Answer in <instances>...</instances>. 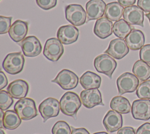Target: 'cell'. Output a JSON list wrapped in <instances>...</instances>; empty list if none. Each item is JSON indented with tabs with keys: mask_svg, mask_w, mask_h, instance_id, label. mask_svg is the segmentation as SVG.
<instances>
[{
	"mask_svg": "<svg viewBox=\"0 0 150 134\" xmlns=\"http://www.w3.org/2000/svg\"><path fill=\"white\" fill-rule=\"evenodd\" d=\"M132 72L139 81H145L150 78V66L145 62L138 60L133 65Z\"/></svg>",
	"mask_w": 150,
	"mask_h": 134,
	"instance_id": "obj_26",
	"label": "cell"
},
{
	"mask_svg": "<svg viewBox=\"0 0 150 134\" xmlns=\"http://www.w3.org/2000/svg\"><path fill=\"white\" fill-rule=\"evenodd\" d=\"M61 112L69 116L75 117L81 107V101L78 95L73 92H67L59 101Z\"/></svg>",
	"mask_w": 150,
	"mask_h": 134,
	"instance_id": "obj_1",
	"label": "cell"
},
{
	"mask_svg": "<svg viewBox=\"0 0 150 134\" xmlns=\"http://www.w3.org/2000/svg\"><path fill=\"white\" fill-rule=\"evenodd\" d=\"M117 134H136V133L132 127L125 126L120 128Z\"/></svg>",
	"mask_w": 150,
	"mask_h": 134,
	"instance_id": "obj_36",
	"label": "cell"
},
{
	"mask_svg": "<svg viewBox=\"0 0 150 134\" xmlns=\"http://www.w3.org/2000/svg\"><path fill=\"white\" fill-rule=\"evenodd\" d=\"M124 19L129 25H137L144 27V11L138 6L125 7L123 12Z\"/></svg>",
	"mask_w": 150,
	"mask_h": 134,
	"instance_id": "obj_14",
	"label": "cell"
},
{
	"mask_svg": "<svg viewBox=\"0 0 150 134\" xmlns=\"http://www.w3.org/2000/svg\"><path fill=\"white\" fill-rule=\"evenodd\" d=\"M132 29H134V27L131 26L124 19H121L115 22L112 27L114 34L121 39L125 38Z\"/></svg>",
	"mask_w": 150,
	"mask_h": 134,
	"instance_id": "obj_27",
	"label": "cell"
},
{
	"mask_svg": "<svg viewBox=\"0 0 150 134\" xmlns=\"http://www.w3.org/2000/svg\"><path fill=\"white\" fill-rule=\"evenodd\" d=\"M118 2L120 3L122 6L127 7L131 5H133L135 3L136 0H117Z\"/></svg>",
	"mask_w": 150,
	"mask_h": 134,
	"instance_id": "obj_39",
	"label": "cell"
},
{
	"mask_svg": "<svg viewBox=\"0 0 150 134\" xmlns=\"http://www.w3.org/2000/svg\"><path fill=\"white\" fill-rule=\"evenodd\" d=\"M106 4L103 0H90L86 5L87 19L89 21L98 19L104 15Z\"/></svg>",
	"mask_w": 150,
	"mask_h": 134,
	"instance_id": "obj_16",
	"label": "cell"
},
{
	"mask_svg": "<svg viewBox=\"0 0 150 134\" xmlns=\"http://www.w3.org/2000/svg\"><path fill=\"white\" fill-rule=\"evenodd\" d=\"M110 108L121 114L128 113L131 109V106L129 101L121 96L114 97L110 102Z\"/></svg>",
	"mask_w": 150,
	"mask_h": 134,
	"instance_id": "obj_25",
	"label": "cell"
},
{
	"mask_svg": "<svg viewBox=\"0 0 150 134\" xmlns=\"http://www.w3.org/2000/svg\"><path fill=\"white\" fill-rule=\"evenodd\" d=\"M80 98L82 104L87 108H92L97 105H104L101 92L98 88L82 91Z\"/></svg>",
	"mask_w": 150,
	"mask_h": 134,
	"instance_id": "obj_13",
	"label": "cell"
},
{
	"mask_svg": "<svg viewBox=\"0 0 150 134\" xmlns=\"http://www.w3.org/2000/svg\"><path fill=\"white\" fill-rule=\"evenodd\" d=\"M93 134H108V133L107 132H99L94 133Z\"/></svg>",
	"mask_w": 150,
	"mask_h": 134,
	"instance_id": "obj_40",
	"label": "cell"
},
{
	"mask_svg": "<svg viewBox=\"0 0 150 134\" xmlns=\"http://www.w3.org/2000/svg\"><path fill=\"white\" fill-rule=\"evenodd\" d=\"M51 82L58 84L63 89L70 90L77 86L79 78L73 72L64 69L60 71Z\"/></svg>",
	"mask_w": 150,
	"mask_h": 134,
	"instance_id": "obj_8",
	"label": "cell"
},
{
	"mask_svg": "<svg viewBox=\"0 0 150 134\" xmlns=\"http://www.w3.org/2000/svg\"><path fill=\"white\" fill-rule=\"evenodd\" d=\"M60 103L57 99L48 98L42 101L39 106V111L45 122L50 118L56 117L59 115Z\"/></svg>",
	"mask_w": 150,
	"mask_h": 134,
	"instance_id": "obj_9",
	"label": "cell"
},
{
	"mask_svg": "<svg viewBox=\"0 0 150 134\" xmlns=\"http://www.w3.org/2000/svg\"><path fill=\"white\" fill-rule=\"evenodd\" d=\"M112 22L105 17L97 19L93 32L94 34L101 39H105L112 34Z\"/></svg>",
	"mask_w": 150,
	"mask_h": 134,
	"instance_id": "obj_20",
	"label": "cell"
},
{
	"mask_svg": "<svg viewBox=\"0 0 150 134\" xmlns=\"http://www.w3.org/2000/svg\"><path fill=\"white\" fill-rule=\"evenodd\" d=\"M129 52V48L125 41L121 38H116L110 41L108 48L104 51L117 59H121Z\"/></svg>",
	"mask_w": 150,
	"mask_h": 134,
	"instance_id": "obj_12",
	"label": "cell"
},
{
	"mask_svg": "<svg viewBox=\"0 0 150 134\" xmlns=\"http://www.w3.org/2000/svg\"><path fill=\"white\" fill-rule=\"evenodd\" d=\"M86 14L81 5L70 4L65 7L66 19L74 26L83 25L86 22Z\"/></svg>",
	"mask_w": 150,
	"mask_h": 134,
	"instance_id": "obj_6",
	"label": "cell"
},
{
	"mask_svg": "<svg viewBox=\"0 0 150 134\" xmlns=\"http://www.w3.org/2000/svg\"><path fill=\"white\" fill-rule=\"evenodd\" d=\"M79 31L72 25L60 26L57 32V38L64 45H69L75 42L79 37Z\"/></svg>",
	"mask_w": 150,
	"mask_h": 134,
	"instance_id": "obj_15",
	"label": "cell"
},
{
	"mask_svg": "<svg viewBox=\"0 0 150 134\" xmlns=\"http://www.w3.org/2000/svg\"><path fill=\"white\" fill-rule=\"evenodd\" d=\"M21 123V119L18 113L13 110H8L2 118V125L6 129L13 130L16 129Z\"/></svg>",
	"mask_w": 150,
	"mask_h": 134,
	"instance_id": "obj_24",
	"label": "cell"
},
{
	"mask_svg": "<svg viewBox=\"0 0 150 134\" xmlns=\"http://www.w3.org/2000/svg\"><path fill=\"white\" fill-rule=\"evenodd\" d=\"M0 134H5V132H4V130L2 129H0Z\"/></svg>",
	"mask_w": 150,
	"mask_h": 134,
	"instance_id": "obj_42",
	"label": "cell"
},
{
	"mask_svg": "<svg viewBox=\"0 0 150 134\" xmlns=\"http://www.w3.org/2000/svg\"><path fill=\"white\" fill-rule=\"evenodd\" d=\"M145 16L148 18L149 21V24H150V12L148 13V14H145Z\"/></svg>",
	"mask_w": 150,
	"mask_h": 134,
	"instance_id": "obj_41",
	"label": "cell"
},
{
	"mask_svg": "<svg viewBox=\"0 0 150 134\" xmlns=\"http://www.w3.org/2000/svg\"><path fill=\"white\" fill-rule=\"evenodd\" d=\"M8 84V79L5 75V73L2 72H0V89L2 90L3 88L6 86Z\"/></svg>",
	"mask_w": 150,
	"mask_h": 134,
	"instance_id": "obj_37",
	"label": "cell"
},
{
	"mask_svg": "<svg viewBox=\"0 0 150 134\" xmlns=\"http://www.w3.org/2000/svg\"><path fill=\"white\" fill-rule=\"evenodd\" d=\"M140 59L150 66V44L143 46L139 51Z\"/></svg>",
	"mask_w": 150,
	"mask_h": 134,
	"instance_id": "obj_32",
	"label": "cell"
},
{
	"mask_svg": "<svg viewBox=\"0 0 150 134\" xmlns=\"http://www.w3.org/2000/svg\"><path fill=\"white\" fill-rule=\"evenodd\" d=\"M71 134H90L89 132L84 128H73Z\"/></svg>",
	"mask_w": 150,
	"mask_h": 134,
	"instance_id": "obj_38",
	"label": "cell"
},
{
	"mask_svg": "<svg viewBox=\"0 0 150 134\" xmlns=\"http://www.w3.org/2000/svg\"><path fill=\"white\" fill-rule=\"evenodd\" d=\"M52 133V134H71V128L65 121L59 120L53 125Z\"/></svg>",
	"mask_w": 150,
	"mask_h": 134,
	"instance_id": "obj_29",
	"label": "cell"
},
{
	"mask_svg": "<svg viewBox=\"0 0 150 134\" xmlns=\"http://www.w3.org/2000/svg\"><path fill=\"white\" fill-rule=\"evenodd\" d=\"M19 45L25 56L35 57L42 52V45L39 40L35 36H28L23 39Z\"/></svg>",
	"mask_w": 150,
	"mask_h": 134,
	"instance_id": "obj_11",
	"label": "cell"
},
{
	"mask_svg": "<svg viewBox=\"0 0 150 134\" xmlns=\"http://www.w3.org/2000/svg\"><path fill=\"white\" fill-rule=\"evenodd\" d=\"M14 110L22 120H28L38 115L35 101L31 98H24L19 99L14 105Z\"/></svg>",
	"mask_w": 150,
	"mask_h": 134,
	"instance_id": "obj_2",
	"label": "cell"
},
{
	"mask_svg": "<svg viewBox=\"0 0 150 134\" xmlns=\"http://www.w3.org/2000/svg\"><path fill=\"white\" fill-rule=\"evenodd\" d=\"M37 5L44 10L54 8L57 4V0H36Z\"/></svg>",
	"mask_w": 150,
	"mask_h": 134,
	"instance_id": "obj_33",
	"label": "cell"
},
{
	"mask_svg": "<svg viewBox=\"0 0 150 134\" xmlns=\"http://www.w3.org/2000/svg\"><path fill=\"white\" fill-rule=\"evenodd\" d=\"M63 43L56 38L48 39L45 44L43 53L49 61H57L62 56L64 48Z\"/></svg>",
	"mask_w": 150,
	"mask_h": 134,
	"instance_id": "obj_7",
	"label": "cell"
},
{
	"mask_svg": "<svg viewBox=\"0 0 150 134\" xmlns=\"http://www.w3.org/2000/svg\"><path fill=\"white\" fill-rule=\"evenodd\" d=\"M117 63L112 57L108 54H101L97 56L94 61V66L96 70L101 73H103L110 79L117 67Z\"/></svg>",
	"mask_w": 150,
	"mask_h": 134,
	"instance_id": "obj_4",
	"label": "cell"
},
{
	"mask_svg": "<svg viewBox=\"0 0 150 134\" xmlns=\"http://www.w3.org/2000/svg\"><path fill=\"white\" fill-rule=\"evenodd\" d=\"M103 123L108 132L111 133L116 132L122 126V115L115 110H110L105 114Z\"/></svg>",
	"mask_w": 150,
	"mask_h": 134,
	"instance_id": "obj_17",
	"label": "cell"
},
{
	"mask_svg": "<svg viewBox=\"0 0 150 134\" xmlns=\"http://www.w3.org/2000/svg\"><path fill=\"white\" fill-rule=\"evenodd\" d=\"M12 17L0 16V34H4L9 32Z\"/></svg>",
	"mask_w": 150,
	"mask_h": 134,
	"instance_id": "obj_31",
	"label": "cell"
},
{
	"mask_svg": "<svg viewBox=\"0 0 150 134\" xmlns=\"http://www.w3.org/2000/svg\"><path fill=\"white\" fill-rule=\"evenodd\" d=\"M101 81V77L91 71H86L80 78V83L84 89L99 88Z\"/></svg>",
	"mask_w": 150,
	"mask_h": 134,
	"instance_id": "obj_22",
	"label": "cell"
},
{
	"mask_svg": "<svg viewBox=\"0 0 150 134\" xmlns=\"http://www.w3.org/2000/svg\"><path fill=\"white\" fill-rule=\"evenodd\" d=\"M28 31V23L23 21L16 20L11 25L8 34L14 42H19L25 38Z\"/></svg>",
	"mask_w": 150,
	"mask_h": 134,
	"instance_id": "obj_19",
	"label": "cell"
},
{
	"mask_svg": "<svg viewBox=\"0 0 150 134\" xmlns=\"http://www.w3.org/2000/svg\"><path fill=\"white\" fill-rule=\"evenodd\" d=\"M136 134H150V123L146 122L141 125L137 129Z\"/></svg>",
	"mask_w": 150,
	"mask_h": 134,
	"instance_id": "obj_35",
	"label": "cell"
},
{
	"mask_svg": "<svg viewBox=\"0 0 150 134\" xmlns=\"http://www.w3.org/2000/svg\"><path fill=\"white\" fill-rule=\"evenodd\" d=\"M124 6L118 2H112L106 5L104 17L111 21H117L121 19L124 12Z\"/></svg>",
	"mask_w": 150,
	"mask_h": 134,
	"instance_id": "obj_23",
	"label": "cell"
},
{
	"mask_svg": "<svg viewBox=\"0 0 150 134\" xmlns=\"http://www.w3.org/2000/svg\"><path fill=\"white\" fill-rule=\"evenodd\" d=\"M125 39L129 49L132 51L141 49L145 43L144 34L139 29H132Z\"/></svg>",
	"mask_w": 150,
	"mask_h": 134,
	"instance_id": "obj_21",
	"label": "cell"
},
{
	"mask_svg": "<svg viewBox=\"0 0 150 134\" xmlns=\"http://www.w3.org/2000/svg\"><path fill=\"white\" fill-rule=\"evenodd\" d=\"M136 94L139 99H150V80L141 82L137 89Z\"/></svg>",
	"mask_w": 150,
	"mask_h": 134,
	"instance_id": "obj_28",
	"label": "cell"
},
{
	"mask_svg": "<svg viewBox=\"0 0 150 134\" xmlns=\"http://www.w3.org/2000/svg\"><path fill=\"white\" fill-rule=\"evenodd\" d=\"M137 6L146 14L150 12V0H138Z\"/></svg>",
	"mask_w": 150,
	"mask_h": 134,
	"instance_id": "obj_34",
	"label": "cell"
},
{
	"mask_svg": "<svg viewBox=\"0 0 150 134\" xmlns=\"http://www.w3.org/2000/svg\"><path fill=\"white\" fill-rule=\"evenodd\" d=\"M131 113L135 119L149 120L150 119V100L143 99L135 100L132 104Z\"/></svg>",
	"mask_w": 150,
	"mask_h": 134,
	"instance_id": "obj_10",
	"label": "cell"
},
{
	"mask_svg": "<svg viewBox=\"0 0 150 134\" xmlns=\"http://www.w3.org/2000/svg\"><path fill=\"white\" fill-rule=\"evenodd\" d=\"M29 91V85L22 79H16L11 82L7 87V92L15 99H22L26 96Z\"/></svg>",
	"mask_w": 150,
	"mask_h": 134,
	"instance_id": "obj_18",
	"label": "cell"
},
{
	"mask_svg": "<svg viewBox=\"0 0 150 134\" xmlns=\"http://www.w3.org/2000/svg\"><path fill=\"white\" fill-rule=\"evenodd\" d=\"M13 102L12 97L5 91H0V108L2 110H6L11 107Z\"/></svg>",
	"mask_w": 150,
	"mask_h": 134,
	"instance_id": "obj_30",
	"label": "cell"
},
{
	"mask_svg": "<svg viewBox=\"0 0 150 134\" xmlns=\"http://www.w3.org/2000/svg\"><path fill=\"white\" fill-rule=\"evenodd\" d=\"M25 58L21 52L8 53L2 62V67L5 71L11 75L20 73L23 68Z\"/></svg>",
	"mask_w": 150,
	"mask_h": 134,
	"instance_id": "obj_3",
	"label": "cell"
},
{
	"mask_svg": "<svg viewBox=\"0 0 150 134\" xmlns=\"http://www.w3.org/2000/svg\"><path fill=\"white\" fill-rule=\"evenodd\" d=\"M139 85L137 77L129 72H125L117 79V86L120 95L135 92Z\"/></svg>",
	"mask_w": 150,
	"mask_h": 134,
	"instance_id": "obj_5",
	"label": "cell"
}]
</instances>
